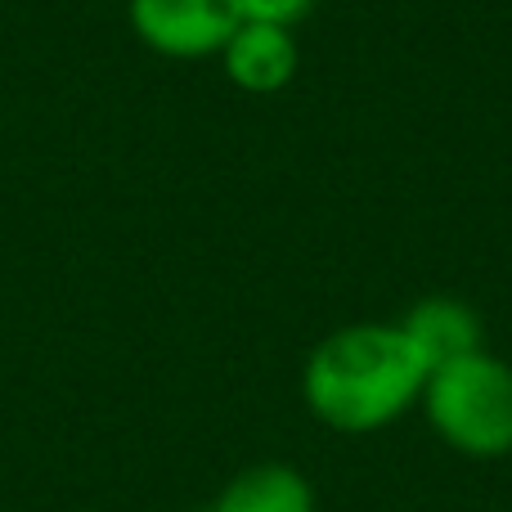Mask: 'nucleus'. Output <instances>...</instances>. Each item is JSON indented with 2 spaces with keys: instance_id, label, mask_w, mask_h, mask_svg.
I'll use <instances>...</instances> for the list:
<instances>
[{
  "instance_id": "f257e3e1",
  "label": "nucleus",
  "mask_w": 512,
  "mask_h": 512,
  "mask_svg": "<svg viewBox=\"0 0 512 512\" xmlns=\"http://www.w3.org/2000/svg\"><path fill=\"white\" fill-rule=\"evenodd\" d=\"M427 369L400 324H351L310 351L301 391L319 423L360 436L396 423L423 400Z\"/></svg>"
},
{
  "instance_id": "f03ea898",
  "label": "nucleus",
  "mask_w": 512,
  "mask_h": 512,
  "mask_svg": "<svg viewBox=\"0 0 512 512\" xmlns=\"http://www.w3.org/2000/svg\"><path fill=\"white\" fill-rule=\"evenodd\" d=\"M423 405L445 445L477 459L512 450V364L477 351L427 373Z\"/></svg>"
},
{
  "instance_id": "7ed1b4c3",
  "label": "nucleus",
  "mask_w": 512,
  "mask_h": 512,
  "mask_svg": "<svg viewBox=\"0 0 512 512\" xmlns=\"http://www.w3.org/2000/svg\"><path fill=\"white\" fill-rule=\"evenodd\" d=\"M131 32L167 59L221 54L239 27L234 0H131Z\"/></svg>"
},
{
  "instance_id": "20e7f679",
  "label": "nucleus",
  "mask_w": 512,
  "mask_h": 512,
  "mask_svg": "<svg viewBox=\"0 0 512 512\" xmlns=\"http://www.w3.org/2000/svg\"><path fill=\"white\" fill-rule=\"evenodd\" d=\"M225 72L239 90L248 95H274L297 77V41H292V27H274V23H239L234 36L221 50Z\"/></svg>"
},
{
  "instance_id": "39448f33",
  "label": "nucleus",
  "mask_w": 512,
  "mask_h": 512,
  "mask_svg": "<svg viewBox=\"0 0 512 512\" xmlns=\"http://www.w3.org/2000/svg\"><path fill=\"white\" fill-rule=\"evenodd\" d=\"M400 333L409 337L414 355L423 360L427 373L481 351V319L472 306L454 297H427L400 319Z\"/></svg>"
},
{
  "instance_id": "423d86ee",
  "label": "nucleus",
  "mask_w": 512,
  "mask_h": 512,
  "mask_svg": "<svg viewBox=\"0 0 512 512\" xmlns=\"http://www.w3.org/2000/svg\"><path fill=\"white\" fill-rule=\"evenodd\" d=\"M212 512H315V490L288 463H252L216 495Z\"/></svg>"
},
{
  "instance_id": "0eeeda50",
  "label": "nucleus",
  "mask_w": 512,
  "mask_h": 512,
  "mask_svg": "<svg viewBox=\"0 0 512 512\" xmlns=\"http://www.w3.org/2000/svg\"><path fill=\"white\" fill-rule=\"evenodd\" d=\"M239 23H274V27H292L315 9V0H234Z\"/></svg>"
},
{
  "instance_id": "6e6552de",
  "label": "nucleus",
  "mask_w": 512,
  "mask_h": 512,
  "mask_svg": "<svg viewBox=\"0 0 512 512\" xmlns=\"http://www.w3.org/2000/svg\"><path fill=\"white\" fill-rule=\"evenodd\" d=\"M203 512H212V508H203Z\"/></svg>"
}]
</instances>
